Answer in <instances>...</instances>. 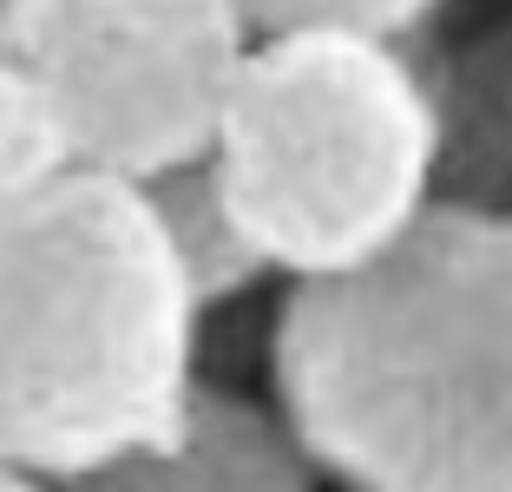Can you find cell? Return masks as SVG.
<instances>
[{
  "instance_id": "1",
  "label": "cell",
  "mask_w": 512,
  "mask_h": 492,
  "mask_svg": "<svg viewBox=\"0 0 512 492\" xmlns=\"http://www.w3.org/2000/svg\"><path fill=\"white\" fill-rule=\"evenodd\" d=\"M276 401L355 492H512V204H434L381 256L302 276Z\"/></svg>"
},
{
  "instance_id": "2",
  "label": "cell",
  "mask_w": 512,
  "mask_h": 492,
  "mask_svg": "<svg viewBox=\"0 0 512 492\" xmlns=\"http://www.w3.org/2000/svg\"><path fill=\"white\" fill-rule=\"evenodd\" d=\"M197 315L138 178L0 191V466L60 486L158 440L197 388Z\"/></svg>"
},
{
  "instance_id": "3",
  "label": "cell",
  "mask_w": 512,
  "mask_h": 492,
  "mask_svg": "<svg viewBox=\"0 0 512 492\" xmlns=\"http://www.w3.org/2000/svg\"><path fill=\"white\" fill-rule=\"evenodd\" d=\"M211 164L270 269L296 283L342 276L434 204V79L388 33H263L230 86Z\"/></svg>"
},
{
  "instance_id": "4",
  "label": "cell",
  "mask_w": 512,
  "mask_h": 492,
  "mask_svg": "<svg viewBox=\"0 0 512 492\" xmlns=\"http://www.w3.org/2000/svg\"><path fill=\"white\" fill-rule=\"evenodd\" d=\"M250 33L237 0H7L0 53L46 79L79 164L151 184L211 158Z\"/></svg>"
},
{
  "instance_id": "5",
  "label": "cell",
  "mask_w": 512,
  "mask_h": 492,
  "mask_svg": "<svg viewBox=\"0 0 512 492\" xmlns=\"http://www.w3.org/2000/svg\"><path fill=\"white\" fill-rule=\"evenodd\" d=\"M53 492H316V453L302 447L289 414L197 381L158 440L60 479Z\"/></svg>"
},
{
  "instance_id": "6",
  "label": "cell",
  "mask_w": 512,
  "mask_h": 492,
  "mask_svg": "<svg viewBox=\"0 0 512 492\" xmlns=\"http://www.w3.org/2000/svg\"><path fill=\"white\" fill-rule=\"evenodd\" d=\"M158 217H165V237L184 263V283H191L197 309H217V302L243 296L250 283H263L270 256L256 250V237L243 230V217L230 210L224 178H217L211 158H191L178 171L145 184Z\"/></svg>"
},
{
  "instance_id": "7",
  "label": "cell",
  "mask_w": 512,
  "mask_h": 492,
  "mask_svg": "<svg viewBox=\"0 0 512 492\" xmlns=\"http://www.w3.org/2000/svg\"><path fill=\"white\" fill-rule=\"evenodd\" d=\"M66 164H79V151L60 119V99L46 92V79L33 66L0 53V191L46 184L60 178Z\"/></svg>"
},
{
  "instance_id": "8",
  "label": "cell",
  "mask_w": 512,
  "mask_h": 492,
  "mask_svg": "<svg viewBox=\"0 0 512 492\" xmlns=\"http://www.w3.org/2000/svg\"><path fill=\"white\" fill-rule=\"evenodd\" d=\"M256 33H302V27H355L407 40L440 0H237Z\"/></svg>"
},
{
  "instance_id": "9",
  "label": "cell",
  "mask_w": 512,
  "mask_h": 492,
  "mask_svg": "<svg viewBox=\"0 0 512 492\" xmlns=\"http://www.w3.org/2000/svg\"><path fill=\"white\" fill-rule=\"evenodd\" d=\"M0 492H53L46 479H33V473H14V466H0Z\"/></svg>"
},
{
  "instance_id": "10",
  "label": "cell",
  "mask_w": 512,
  "mask_h": 492,
  "mask_svg": "<svg viewBox=\"0 0 512 492\" xmlns=\"http://www.w3.org/2000/svg\"><path fill=\"white\" fill-rule=\"evenodd\" d=\"M0 14H7V0H0Z\"/></svg>"
}]
</instances>
